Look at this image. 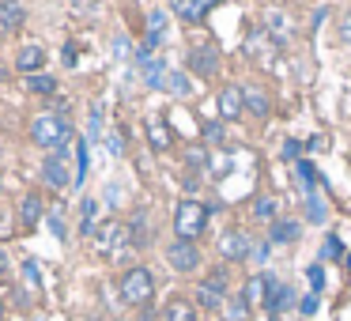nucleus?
I'll list each match as a JSON object with an SVG mask.
<instances>
[{
  "label": "nucleus",
  "mask_w": 351,
  "mask_h": 321,
  "mask_svg": "<svg viewBox=\"0 0 351 321\" xmlns=\"http://www.w3.org/2000/svg\"><path fill=\"white\" fill-rule=\"evenodd\" d=\"M117 295H121V302L132 306V310L152 306V298H155V272L147 265H129L121 276H117Z\"/></svg>",
  "instance_id": "f257e3e1"
},
{
  "label": "nucleus",
  "mask_w": 351,
  "mask_h": 321,
  "mask_svg": "<svg viewBox=\"0 0 351 321\" xmlns=\"http://www.w3.org/2000/svg\"><path fill=\"white\" fill-rule=\"evenodd\" d=\"M208 204L200 197H182L174 208V238L178 242H200V235L208 230Z\"/></svg>",
  "instance_id": "f03ea898"
},
{
  "label": "nucleus",
  "mask_w": 351,
  "mask_h": 321,
  "mask_svg": "<svg viewBox=\"0 0 351 321\" xmlns=\"http://www.w3.org/2000/svg\"><path fill=\"white\" fill-rule=\"evenodd\" d=\"M230 298V276H227V265H215L208 276H200L197 291H193V302L197 310H223V302Z\"/></svg>",
  "instance_id": "7ed1b4c3"
},
{
  "label": "nucleus",
  "mask_w": 351,
  "mask_h": 321,
  "mask_svg": "<svg viewBox=\"0 0 351 321\" xmlns=\"http://www.w3.org/2000/svg\"><path fill=\"white\" fill-rule=\"evenodd\" d=\"M69 136H72V121H69V114H38L31 121V140L38 147H46V152H57V147H64L69 144Z\"/></svg>",
  "instance_id": "20e7f679"
},
{
  "label": "nucleus",
  "mask_w": 351,
  "mask_h": 321,
  "mask_svg": "<svg viewBox=\"0 0 351 321\" xmlns=\"http://www.w3.org/2000/svg\"><path fill=\"white\" fill-rule=\"evenodd\" d=\"M253 242H257V238H253L245 227H227L219 235V242H215V250H219L223 265H242V261H250Z\"/></svg>",
  "instance_id": "39448f33"
},
{
  "label": "nucleus",
  "mask_w": 351,
  "mask_h": 321,
  "mask_svg": "<svg viewBox=\"0 0 351 321\" xmlns=\"http://www.w3.org/2000/svg\"><path fill=\"white\" fill-rule=\"evenodd\" d=\"M162 257H167L170 272H178V276H193V272H200V265H204L200 246L197 242H178V238L162 250Z\"/></svg>",
  "instance_id": "423d86ee"
},
{
  "label": "nucleus",
  "mask_w": 351,
  "mask_h": 321,
  "mask_svg": "<svg viewBox=\"0 0 351 321\" xmlns=\"http://www.w3.org/2000/svg\"><path fill=\"white\" fill-rule=\"evenodd\" d=\"M185 69L193 72V76H200L208 84V80L219 76L223 61H219V49L212 46V42H200V46H189V54H185Z\"/></svg>",
  "instance_id": "0eeeda50"
},
{
  "label": "nucleus",
  "mask_w": 351,
  "mask_h": 321,
  "mask_svg": "<svg viewBox=\"0 0 351 321\" xmlns=\"http://www.w3.org/2000/svg\"><path fill=\"white\" fill-rule=\"evenodd\" d=\"M72 170H69V152L64 147H57V152L46 155V163H42V185H46L49 193H61L72 185Z\"/></svg>",
  "instance_id": "6e6552de"
},
{
  "label": "nucleus",
  "mask_w": 351,
  "mask_h": 321,
  "mask_svg": "<svg viewBox=\"0 0 351 321\" xmlns=\"http://www.w3.org/2000/svg\"><path fill=\"white\" fill-rule=\"evenodd\" d=\"M215 106H219V121L223 125H234L245 117V91L242 84H223L219 95H215Z\"/></svg>",
  "instance_id": "1a4fd4ad"
},
{
  "label": "nucleus",
  "mask_w": 351,
  "mask_h": 321,
  "mask_svg": "<svg viewBox=\"0 0 351 321\" xmlns=\"http://www.w3.org/2000/svg\"><path fill=\"white\" fill-rule=\"evenodd\" d=\"M261 27H265V34L276 42V46L291 42V34H295V19H291V12L276 8V4H268V8L261 12Z\"/></svg>",
  "instance_id": "9d476101"
},
{
  "label": "nucleus",
  "mask_w": 351,
  "mask_h": 321,
  "mask_svg": "<svg viewBox=\"0 0 351 321\" xmlns=\"http://www.w3.org/2000/svg\"><path fill=\"white\" fill-rule=\"evenodd\" d=\"M42 215H46V200H42V193L38 189H31V193H23L19 197V204H16V230H34L42 223Z\"/></svg>",
  "instance_id": "9b49d317"
},
{
  "label": "nucleus",
  "mask_w": 351,
  "mask_h": 321,
  "mask_svg": "<svg viewBox=\"0 0 351 321\" xmlns=\"http://www.w3.org/2000/svg\"><path fill=\"white\" fill-rule=\"evenodd\" d=\"M95 242H99L102 253H114L121 246H129V223L125 219H106L95 227Z\"/></svg>",
  "instance_id": "f8f14e48"
},
{
  "label": "nucleus",
  "mask_w": 351,
  "mask_h": 321,
  "mask_svg": "<svg viewBox=\"0 0 351 321\" xmlns=\"http://www.w3.org/2000/svg\"><path fill=\"white\" fill-rule=\"evenodd\" d=\"M12 64H16V72L27 80V76H38V72H46L49 54L38 46V42H31V46H19V49H16V61H12Z\"/></svg>",
  "instance_id": "ddd939ff"
},
{
  "label": "nucleus",
  "mask_w": 351,
  "mask_h": 321,
  "mask_svg": "<svg viewBox=\"0 0 351 321\" xmlns=\"http://www.w3.org/2000/svg\"><path fill=\"white\" fill-rule=\"evenodd\" d=\"M159 321H200V310L193 298L185 295H170L167 302L159 306Z\"/></svg>",
  "instance_id": "4468645a"
},
{
  "label": "nucleus",
  "mask_w": 351,
  "mask_h": 321,
  "mask_svg": "<svg viewBox=\"0 0 351 321\" xmlns=\"http://www.w3.org/2000/svg\"><path fill=\"white\" fill-rule=\"evenodd\" d=\"M245 114L257 117V121H268L272 117V95H268V87L261 84H245Z\"/></svg>",
  "instance_id": "2eb2a0df"
},
{
  "label": "nucleus",
  "mask_w": 351,
  "mask_h": 321,
  "mask_svg": "<svg viewBox=\"0 0 351 321\" xmlns=\"http://www.w3.org/2000/svg\"><path fill=\"white\" fill-rule=\"evenodd\" d=\"M140 69V84L147 87V91H167V76H170V64L162 61V57H147L144 64H136Z\"/></svg>",
  "instance_id": "dca6fc26"
},
{
  "label": "nucleus",
  "mask_w": 351,
  "mask_h": 321,
  "mask_svg": "<svg viewBox=\"0 0 351 321\" xmlns=\"http://www.w3.org/2000/svg\"><path fill=\"white\" fill-rule=\"evenodd\" d=\"M215 4H219V0H170V12H174L182 23H200Z\"/></svg>",
  "instance_id": "f3484780"
},
{
  "label": "nucleus",
  "mask_w": 351,
  "mask_h": 321,
  "mask_svg": "<svg viewBox=\"0 0 351 321\" xmlns=\"http://www.w3.org/2000/svg\"><path fill=\"white\" fill-rule=\"evenodd\" d=\"M23 23H27L23 0H0V38H4V34H16Z\"/></svg>",
  "instance_id": "a211bd4d"
},
{
  "label": "nucleus",
  "mask_w": 351,
  "mask_h": 321,
  "mask_svg": "<svg viewBox=\"0 0 351 321\" xmlns=\"http://www.w3.org/2000/svg\"><path fill=\"white\" fill-rule=\"evenodd\" d=\"M298 238H302V223L291 219V215H280V219L268 227V242L272 246H295Z\"/></svg>",
  "instance_id": "6ab92c4d"
},
{
  "label": "nucleus",
  "mask_w": 351,
  "mask_h": 321,
  "mask_svg": "<svg viewBox=\"0 0 351 321\" xmlns=\"http://www.w3.org/2000/svg\"><path fill=\"white\" fill-rule=\"evenodd\" d=\"M268 280H272V272H250V276H245V283H242V291H238V295L250 302V310H253V306H265Z\"/></svg>",
  "instance_id": "aec40b11"
},
{
  "label": "nucleus",
  "mask_w": 351,
  "mask_h": 321,
  "mask_svg": "<svg viewBox=\"0 0 351 321\" xmlns=\"http://www.w3.org/2000/svg\"><path fill=\"white\" fill-rule=\"evenodd\" d=\"M144 132H147V147H152V152H170V144H174V129H170L162 117H147Z\"/></svg>",
  "instance_id": "412c9836"
},
{
  "label": "nucleus",
  "mask_w": 351,
  "mask_h": 321,
  "mask_svg": "<svg viewBox=\"0 0 351 321\" xmlns=\"http://www.w3.org/2000/svg\"><path fill=\"white\" fill-rule=\"evenodd\" d=\"M298 298H295V291H291V283H283V280H268V298H265V310L268 313H280V310H287V306H295Z\"/></svg>",
  "instance_id": "4be33fe9"
},
{
  "label": "nucleus",
  "mask_w": 351,
  "mask_h": 321,
  "mask_svg": "<svg viewBox=\"0 0 351 321\" xmlns=\"http://www.w3.org/2000/svg\"><path fill=\"white\" fill-rule=\"evenodd\" d=\"M162 38H167V12L162 8H152L147 12V34H144V54H152L155 46H162Z\"/></svg>",
  "instance_id": "5701e85b"
},
{
  "label": "nucleus",
  "mask_w": 351,
  "mask_h": 321,
  "mask_svg": "<svg viewBox=\"0 0 351 321\" xmlns=\"http://www.w3.org/2000/svg\"><path fill=\"white\" fill-rule=\"evenodd\" d=\"M253 223H265V227H272L276 219H280V197L276 193H261L257 200H253Z\"/></svg>",
  "instance_id": "b1692460"
},
{
  "label": "nucleus",
  "mask_w": 351,
  "mask_h": 321,
  "mask_svg": "<svg viewBox=\"0 0 351 321\" xmlns=\"http://www.w3.org/2000/svg\"><path fill=\"white\" fill-rule=\"evenodd\" d=\"M152 223H147V212H136L129 219V246L132 250H147V246H152Z\"/></svg>",
  "instance_id": "393cba45"
},
{
  "label": "nucleus",
  "mask_w": 351,
  "mask_h": 321,
  "mask_svg": "<svg viewBox=\"0 0 351 321\" xmlns=\"http://www.w3.org/2000/svg\"><path fill=\"white\" fill-rule=\"evenodd\" d=\"M253 318V310H250V302H245L242 295H230L227 302H223V310H219V321H250Z\"/></svg>",
  "instance_id": "a878e982"
},
{
  "label": "nucleus",
  "mask_w": 351,
  "mask_h": 321,
  "mask_svg": "<svg viewBox=\"0 0 351 321\" xmlns=\"http://www.w3.org/2000/svg\"><path fill=\"white\" fill-rule=\"evenodd\" d=\"M27 91L42 95V99H53V95L61 91V84H57V76H49V72H38V76H27Z\"/></svg>",
  "instance_id": "bb28decb"
},
{
  "label": "nucleus",
  "mask_w": 351,
  "mask_h": 321,
  "mask_svg": "<svg viewBox=\"0 0 351 321\" xmlns=\"http://www.w3.org/2000/svg\"><path fill=\"white\" fill-rule=\"evenodd\" d=\"M325 219H328V204L321 200V193L317 189L306 193V223H317V227H321Z\"/></svg>",
  "instance_id": "cd10ccee"
},
{
  "label": "nucleus",
  "mask_w": 351,
  "mask_h": 321,
  "mask_svg": "<svg viewBox=\"0 0 351 321\" xmlns=\"http://www.w3.org/2000/svg\"><path fill=\"white\" fill-rule=\"evenodd\" d=\"M223 136H227V125H223L219 117L200 125V144H223Z\"/></svg>",
  "instance_id": "c85d7f7f"
},
{
  "label": "nucleus",
  "mask_w": 351,
  "mask_h": 321,
  "mask_svg": "<svg viewBox=\"0 0 351 321\" xmlns=\"http://www.w3.org/2000/svg\"><path fill=\"white\" fill-rule=\"evenodd\" d=\"M95 212H99V204L91 197L80 200V235H95Z\"/></svg>",
  "instance_id": "c756f323"
},
{
  "label": "nucleus",
  "mask_w": 351,
  "mask_h": 321,
  "mask_svg": "<svg viewBox=\"0 0 351 321\" xmlns=\"http://www.w3.org/2000/svg\"><path fill=\"white\" fill-rule=\"evenodd\" d=\"M167 91L174 95V99H185V95H189V76H185V72H174V69H170V76H167Z\"/></svg>",
  "instance_id": "7c9ffc66"
},
{
  "label": "nucleus",
  "mask_w": 351,
  "mask_h": 321,
  "mask_svg": "<svg viewBox=\"0 0 351 321\" xmlns=\"http://www.w3.org/2000/svg\"><path fill=\"white\" fill-rule=\"evenodd\" d=\"M302 152H306L302 140H295V136L283 140V159H287V163H298V159H302Z\"/></svg>",
  "instance_id": "2f4dec72"
},
{
  "label": "nucleus",
  "mask_w": 351,
  "mask_h": 321,
  "mask_svg": "<svg viewBox=\"0 0 351 321\" xmlns=\"http://www.w3.org/2000/svg\"><path fill=\"white\" fill-rule=\"evenodd\" d=\"M306 276H310V287H313V295H321V291H325V265H310L306 268Z\"/></svg>",
  "instance_id": "473e14b6"
},
{
  "label": "nucleus",
  "mask_w": 351,
  "mask_h": 321,
  "mask_svg": "<svg viewBox=\"0 0 351 321\" xmlns=\"http://www.w3.org/2000/svg\"><path fill=\"white\" fill-rule=\"evenodd\" d=\"M110 57H114V61H125V57H129V38H125V34H114V42H110Z\"/></svg>",
  "instance_id": "72a5a7b5"
},
{
  "label": "nucleus",
  "mask_w": 351,
  "mask_h": 321,
  "mask_svg": "<svg viewBox=\"0 0 351 321\" xmlns=\"http://www.w3.org/2000/svg\"><path fill=\"white\" fill-rule=\"evenodd\" d=\"M268 253H272V242H268V238H257V242H253V253H250V261H257V265H265V261H268Z\"/></svg>",
  "instance_id": "f704fd0d"
},
{
  "label": "nucleus",
  "mask_w": 351,
  "mask_h": 321,
  "mask_svg": "<svg viewBox=\"0 0 351 321\" xmlns=\"http://www.w3.org/2000/svg\"><path fill=\"white\" fill-rule=\"evenodd\" d=\"M298 178H302V185H306V193H313V178H317V170H313V163H306V159H298Z\"/></svg>",
  "instance_id": "c9c22d12"
},
{
  "label": "nucleus",
  "mask_w": 351,
  "mask_h": 321,
  "mask_svg": "<svg viewBox=\"0 0 351 321\" xmlns=\"http://www.w3.org/2000/svg\"><path fill=\"white\" fill-rule=\"evenodd\" d=\"M340 253H343L340 238H336V235H328V238H325V250H321V261H332V257H340Z\"/></svg>",
  "instance_id": "e433bc0d"
},
{
  "label": "nucleus",
  "mask_w": 351,
  "mask_h": 321,
  "mask_svg": "<svg viewBox=\"0 0 351 321\" xmlns=\"http://www.w3.org/2000/svg\"><path fill=\"white\" fill-rule=\"evenodd\" d=\"M106 147H110V155H121L125 140H121V132H117V129H110V132H106Z\"/></svg>",
  "instance_id": "4c0bfd02"
},
{
  "label": "nucleus",
  "mask_w": 351,
  "mask_h": 321,
  "mask_svg": "<svg viewBox=\"0 0 351 321\" xmlns=\"http://www.w3.org/2000/svg\"><path fill=\"white\" fill-rule=\"evenodd\" d=\"M340 42H343V46H351V8L340 16Z\"/></svg>",
  "instance_id": "58836bf2"
},
{
  "label": "nucleus",
  "mask_w": 351,
  "mask_h": 321,
  "mask_svg": "<svg viewBox=\"0 0 351 321\" xmlns=\"http://www.w3.org/2000/svg\"><path fill=\"white\" fill-rule=\"evenodd\" d=\"M91 136H102V106H91Z\"/></svg>",
  "instance_id": "ea45409f"
},
{
  "label": "nucleus",
  "mask_w": 351,
  "mask_h": 321,
  "mask_svg": "<svg viewBox=\"0 0 351 321\" xmlns=\"http://www.w3.org/2000/svg\"><path fill=\"white\" fill-rule=\"evenodd\" d=\"M298 310H302V313H306V318H310V313H313V310H317V295H313V291H310V295H306V298H302V302H298Z\"/></svg>",
  "instance_id": "a19ab883"
},
{
  "label": "nucleus",
  "mask_w": 351,
  "mask_h": 321,
  "mask_svg": "<svg viewBox=\"0 0 351 321\" xmlns=\"http://www.w3.org/2000/svg\"><path fill=\"white\" fill-rule=\"evenodd\" d=\"M64 69H76V42H64Z\"/></svg>",
  "instance_id": "79ce46f5"
},
{
  "label": "nucleus",
  "mask_w": 351,
  "mask_h": 321,
  "mask_svg": "<svg viewBox=\"0 0 351 321\" xmlns=\"http://www.w3.org/2000/svg\"><path fill=\"white\" fill-rule=\"evenodd\" d=\"M12 272V261H8V253H4V246H0V280Z\"/></svg>",
  "instance_id": "37998d69"
},
{
  "label": "nucleus",
  "mask_w": 351,
  "mask_h": 321,
  "mask_svg": "<svg viewBox=\"0 0 351 321\" xmlns=\"http://www.w3.org/2000/svg\"><path fill=\"white\" fill-rule=\"evenodd\" d=\"M136 321H159V313L152 310V306H144V310H140V318Z\"/></svg>",
  "instance_id": "c03bdc74"
},
{
  "label": "nucleus",
  "mask_w": 351,
  "mask_h": 321,
  "mask_svg": "<svg viewBox=\"0 0 351 321\" xmlns=\"http://www.w3.org/2000/svg\"><path fill=\"white\" fill-rule=\"evenodd\" d=\"M321 147H325V136H313L310 144H306V152H321Z\"/></svg>",
  "instance_id": "a18cd8bd"
},
{
  "label": "nucleus",
  "mask_w": 351,
  "mask_h": 321,
  "mask_svg": "<svg viewBox=\"0 0 351 321\" xmlns=\"http://www.w3.org/2000/svg\"><path fill=\"white\" fill-rule=\"evenodd\" d=\"M4 318H8V310H4V302H0V321H4Z\"/></svg>",
  "instance_id": "49530a36"
},
{
  "label": "nucleus",
  "mask_w": 351,
  "mask_h": 321,
  "mask_svg": "<svg viewBox=\"0 0 351 321\" xmlns=\"http://www.w3.org/2000/svg\"><path fill=\"white\" fill-rule=\"evenodd\" d=\"M0 193H4V174H0Z\"/></svg>",
  "instance_id": "de8ad7c7"
},
{
  "label": "nucleus",
  "mask_w": 351,
  "mask_h": 321,
  "mask_svg": "<svg viewBox=\"0 0 351 321\" xmlns=\"http://www.w3.org/2000/svg\"><path fill=\"white\" fill-rule=\"evenodd\" d=\"M348 268H351V253H348Z\"/></svg>",
  "instance_id": "09e8293b"
},
{
  "label": "nucleus",
  "mask_w": 351,
  "mask_h": 321,
  "mask_svg": "<svg viewBox=\"0 0 351 321\" xmlns=\"http://www.w3.org/2000/svg\"><path fill=\"white\" fill-rule=\"evenodd\" d=\"M114 321H129V318H114Z\"/></svg>",
  "instance_id": "8fccbe9b"
}]
</instances>
